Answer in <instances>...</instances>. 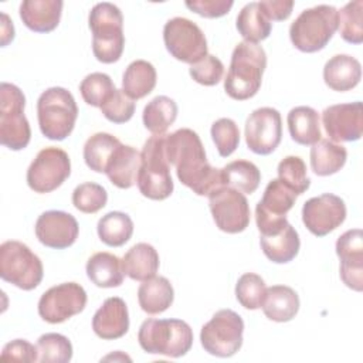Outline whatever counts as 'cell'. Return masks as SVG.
I'll return each instance as SVG.
<instances>
[{
    "instance_id": "obj_1",
    "label": "cell",
    "mask_w": 363,
    "mask_h": 363,
    "mask_svg": "<svg viewBox=\"0 0 363 363\" xmlns=\"http://www.w3.org/2000/svg\"><path fill=\"white\" fill-rule=\"evenodd\" d=\"M164 153L169 164L174 166L180 183L197 196H208L224 186L221 169L207 162L201 139L194 130L182 128L164 135Z\"/></svg>"
},
{
    "instance_id": "obj_2",
    "label": "cell",
    "mask_w": 363,
    "mask_h": 363,
    "mask_svg": "<svg viewBox=\"0 0 363 363\" xmlns=\"http://www.w3.org/2000/svg\"><path fill=\"white\" fill-rule=\"evenodd\" d=\"M267 68L265 50L254 43L241 41L231 54V62L224 79L225 94L235 101H247L257 95Z\"/></svg>"
},
{
    "instance_id": "obj_3",
    "label": "cell",
    "mask_w": 363,
    "mask_h": 363,
    "mask_svg": "<svg viewBox=\"0 0 363 363\" xmlns=\"http://www.w3.org/2000/svg\"><path fill=\"white\" fill-rule=\"evenodd\" d=\"M92 31V52L99 62L113 64L123 52V16L118 6L104 1L95 4L88 16Z\"/></svg>"
},
{
    "instance_id": "obj_4",
    "label": "cell",
    "mask_w": 363,
    "mask_h": 363,
    "mask_svg": "<svg viewBox=\"0 0 363 363\" xmlns=\"http://www.w3.org/2000/svg\"><path fill=\"white\" fill-rule=\"evenodd\" d=\"M140 347L150 354L184 356L193 345V330L182 319H146L138 332Z\"/></svg>"
},
{
    "instance_id": "obj_5",
    "label": "cell",
    "mask_w": 363,
    "mask_h": 363,
    "mask_svg": "<svg viewBox=\"0 0 363 363\" xmlns=\"http://www.w3.org/2000/svg\"><path fill=\"white\" fill-rule=\"evenodd\" d=\"M78 118L72 94L62 86L45 89L37 101V119L41 133L51 140H64L71 135Z\"/></svg>"
},
{
    "instance_id": "obj_6",
    "label": "cell",
    "mask_w": 363,
    "mask_h": 363,
    "mask_svg": "<svg viewBox=\"0 0 363 363\" xmlns=\"http://www.w3.org/2000/svg\"><path fill=\"white\" fill-rule=\"evenodd\" d=\"M136 184L142 196L150 200H164L173 193L174 184L164 153V135H153L145 142Z\"/></svg>"
},
{
    "instance_id": "obj_7",
    "label": "cell",
    "mask_w": 363,
    "mask_h": 363,
    "mask_svg": "<svg viewBox=\"0 0 363 363\" xmlns=\"http://www.w3.org/2000/svg\"><path fill=\"white\" fill-rule=\"evenodd\" d=\"M337 30V10L319 4L303 10L289 27L294 47L302 52H316L326 47Z\"/></svg>"
},
{
    "instance_id": "obj_8",
    "label": "cell",
    "mask_w": 363,
    "mask_h": 363,
    "mask_svg": "<svg viewBox=\"0 0 363 363\" xmlns=\"http://www.w3.org/2000/svg\"><path fill=\"white\" fill-rule=\"evenodd\" d=\"M26 96L9 82L0 85V143L10 150L27 147L31 139L30 123L24 115Z\"/></svg>"
},
{
    "instance_id": "obj_9",
    "label": "cell",
    "mask_w": 363,
    "mask_h": 363,
    "mask_svg": "<svg viewBox=\"0 0 363 363\" xmlns=\"http://www.w3.org/2000/svg\"><path fill=\"white\" fill-rule=\"evenodd\" d=\"M44 275L41 259L24 244L16 240L0 245V277L3 281L23 289L37 288Z\"/></svg>"
},
{
    "instance_id": "obj_10",
    "label": "cell",
    "mask_w": 363,
    "mask_h": 363,
    "mask_svg": "<svg viewBox=\"0 0 363 363\" xmlns=\"http://www.w3.org/2000/svg\"><path fill=\"white\" fill-rule=\"evenodd\" d=\"M244 320L231 309H220L203 325L200 343L203 349L217 357H231L242 346Z\"/></svg>"
},
{
    "instance_id": "obj_11",
    "label": "cell",
    "mask_w": 363,
    "mask_h": 363,
    "mask_svg": "<svg viewBox=\"0 0 363 363\" xmlns=\"http://www.w3.org/2000/svg\"><path fill=\"white\" fill-rule=\"evenodd\" d=\"M163 41L172 57L190 65L207 55L204 33L196 23L184 17H173L166 21Z\"/></svg>"
},
{
    "instance_id": "obj_12",
    "label": "cell",
    "mask_w": 363,
    "mask_h": 363,
    "mask_svg": "<svg viewBox=\"0 0 363 363\" xmlns=\"http://www.w3.org/2000/svg\"><path fill=\"white\" fill-rule=\"evenodd\" d=\"M71 174V160L65 150L54 146L41 149L27 169V184L35 193H51Z\"/></svg>"
},
{
    "instance_id": "obj_13",
    "label": "cell",
    "mask_w": 363,
    "mask_h": 363,
    "mask_svg": "<svg viewBox=\"0 0 363 363\" xmlns=\"http://www.w3.org/2000/svg\"><path fill=\"white\" fill-rule=\"evenodd\" d=\"M296 200L295 191L285 186L279 179H272L255 207V223L261 235L281 231L286 224V214Z\"/></svg>"
},
{
    "instance_id": "obj_14",
    "label": "cell",
    "mask_w": 363,
    "mask_h": 363,
    "mask_svg": "<svg viewBox=\"0 0 363 363\" xmlns=\"http://www.w3.org/2000/svg\"><path fill=\"white\" fill-rule=\"evenodd\" d=\"M207 197L213 220L218 230L227 234H238L248 227L251 213L244 193L228 186H221Z\"/></svg>"
},
{
    "instance_id": "obj_15",
    "label": "cell",
    "mask_w": 363,
    "mask_h": 363,
    "mask_svg": "<svg viewBox=\"0 0 363 363\" xmlns=\"http://www.w3.org/2000/svg\"><path fill=\"white\" fill-rule=\"evenodd\" d=\"M86 305V292L77 282H64L47 289L38 301V315L48 323H62Z\"/></svg>"
},
{
    "instance_id": "obj_16",
    "label": "cell",
    "mask_w": 363,
    "mask_h": 363,
    "mask_svg": "<svg viewBox=\"0 0 363 363\" xmlns=\"http://www.w3.org/2000/svg\"><path fill=\"white\" fill-rule=\"evenodd\" d=\"M247 147L261 156L272 153L282 139V119L275 108L262 106L250 113L245 121Z\"/></svg>"
},
{
    "instance_id": "obj_17",
    "label": "cell",
    "mask_w": 363,
    "mask_h": 363,
    "mask_svg": "<svg viewBox=\"0 0 363 363\" xmlns=\"http://www.w3.org/2000/svg\"><path fill=\"white\" fill-rule=\"evenodd\" d=\"M346 218V204L336 194L325 193L305 201L302 207V221L316 237H325Z\"/></svg>"
},
{
    "instance_id": "obj_18",
    "label": "cell",
    "mask_w": 363,
    "mask_h": 363,
    "mask_svg": "<svg viewBox=\"0 0 363 363\" xmlns=\"http://www.w3.org/2000/svg\"><path fill=\"white\" fill-rule=\"evenodd\" d=\"M322 125L333 142H354L363 132V106L360 101L336 104L323 109Z\"/></svg>"
},
{
    "instance_id": "obj_19",
    "label": "cell",
    "mask_w": 363,
    "mask_h": 363,
    "mask_svg": "<svg viewBox=\"0 0 363 363\" xmlns=\"http://www.w3.org/2000/svg\"><path fill=\"white\" fill-rule=\"evenodd\" d=\"M34 231L43 245L64 250L77 241L79 225L72 214L61 210H48L38 216Z\"/></svg>"
},
{
    "instance_id": "obj_20",
    "label": "cell",
    "mask_w": 363,
    "mask_h": 363,
    "mask_svg": "<svg viewBox=\"0 0 363 363\" xmlns=\"http://www.w3.org/2000/svg\"><path fill=\"white\" fill-rule=\"evenodd\" d=\"M336 254L340 259V279L343 284L360 292L363 289V233L360 228L345 231L336 241Z\"/></svg>"
},
{
    "instance_id": "obj_21",
    "label": "cell",
    "mask_w": 363,
    "mask_h": 363,
    "mask_svg": "<svg viewBox=\"0 0 363 363\" xmlns=\"http://www.w3.org/2000/svg\"><path fill=\"white\" fill-rule=\"evenodd\" d=\"M95 335L104 340H115L129 330V312L125 301L111 296L104 301L92 318Z\"/></svg>"
},
{
    "instance_id": "obj_22",
    "label": "cell",
    "mask_w": 363,
    "mask_h": 363,
    "mask_svg": "<svg viewBox=\"0 0 363 363\" xmlns=\"http://www.w3.org/2000/svg\"><path fill=\"white\" fill-rule=\"evenodd\" d=\"M64 3L61 0H24L20 18L34 33H50L60 24Z\"/></svg>"
},
{
    "instance_id": "obj_23",
    "label": "cell",
    "mask_w": 363,
    "mask_h": 363,
    "mask_svg": "<svg viewBox=\"0 0 363 363\" xmlns=\"http://www.w3.org/2000/svg\"><path fill=\"white\" fill-rule=\"evenodd\" d=\"M360 79L362 65L349 54H336L323 67V81L333 91H350L357 86Z\"/></svg>"
},
{
    "instance_id": "obj_24",
    "label": "cell",
    "mask_w": 363,
    "mask_h": 363,
    "mask_svg": "<svg viewBox=\"0 0 363 363\" xmlns=\"http://www.w3.org/2000/svg\"><path fill=\"white\" fill-rule=\"evenodd\" d=\"M140 167V152L133 146L121 143L108 162L105 174L118 189H130L136 180Z\"/></svg>"
},
{
    "instance_id": "obj_25",
    "label": "cell",
    "mask_w": 363,
    "mask_h": 363,
    "mask_svg": "<svg viewBox=\"0 0 363 363\" xmlns=\"http://www.w3.org/2000/svg\"><path fill=\"white\" fill-rule=\"evenodd\" d=\"M299 305V296L291 286L272 285L267 288L261 308L269 320L282 323L296 316Z\"/></svg>"
},
{
    "instance_id": "obj_26",
    "label": "cell",
    "mask_w": 363,
    "mask_h": 363,
    "mask_svg": "<svg viewBox=\"0 0 363 363\" xmlns=\"http://www.w3.org/2000/svg\"><path fill=\"white\" fill-rule=\"evenodd\" d=\"M288 130L294 142L302 146H312L322 139L319 113L311 106H295L286 116Z\"/></svg>"
},
{
    "instance_id": "obj_27",
    "label": "cell",
    "mask_w": 363,
    "mask_h": 363,
    "mask_svg": "<svg viewBox=\"0 0 363 363\" xmlns=\"http://www.w3.org/2000/svg\"><path fill=\"white\" fill-rule=\"evenodd\" d=\"M85 269L89 281L98 288H116L125 278L122 259L106 251L91 255Z\"/></svg>"
},
{
    "instance_id": "obj_28",
    "label": "cell",
    "mask_w": 363,
    "mask_h": 363,
    "mask_svg": "<svg viewBox=\"0 0 363 363\" xmlns=\"http://www.w3.org/2000/svg\"><path fill=\"white\" fill-rule=\"evenodd\" d=\"M259 244L264 255L275 264L292 261L301 247L298 231L288 223L281 231L269 235H259Z\"/></svg>"
},
{
    "instance_id": "obj_29",
    "label": "cell",
    "mask_w": 363,
    "mask_h": 363,
    "mask_svg": "<svg viewBox=\"0 0 363 363\" xmlns=\"http://www.w3.org/2000/svg\"><path fill=\"white\" fill-rule=\"evenodd\" d=\"M125 275L133 281H146L156 275L160 259L153 245L147 242H138L128 250L122 258Z\"/></svg>"
},
{
    "instance_id": "obj_30",
    "label": "cell",
    "mask_w": 363,
    "mask_h": 363,
    "mask_svg": "<svg viewBox=\"0 0 363 363\" xmlns=\"http://www.w3.org/2000/svg\"><path fill=\"white\" fill-rule=\"evenodd\" d=\"M174 299V289L164 277H153L140 284L138 289L139 306L149 315H159L167 311Z\"/></svg>"
},
{
    "instance_id": "obj_31",
    "label": "cell",
    "mask_w": 363,
    "mask_h": 363,
    "mask_svg": "<svg viewBox=\"0 0 363 363\" xmlns=\"http://www.w3.org/2000/svg\"><path fill=\"white\" fill-rule=\"evenodd\" d=\"M309 157L311 169L316 176H330L345 166L347 150L330 139H320L312 145Z\"/></svg>"
},
{
    "instance_id": "obj_32",
    "label": "cell",
    "mask_w": 363,
    "mask_h": 363,
    "mask_svg": "<svg viewBox=\"0 0 363 363\" xmlns=\"http://www.w3.org/2000/svg\"><path fill=\"white\" fill-rule=\"evenodd\" d=\"M156 69L145 60L132 61L122 75V91L132 99H142L156 86Z\"/></svg>"
},
{
    "instance_id": "obj_33",
    "label": "cell",
    "mask_w": 363,
    "mask_h": 363,
    "mask_svg": "<svg viewBox=\"0 0 363 363\" xmlns=\"http://www.w3.org/2000/svg\"><path fill=\"white\" fill-rule=\"evenodd\" d=\"M237 30L244 41L258 44L269 37L272 23L261 9L258 1L245 4L237 16Z\"/></svg>"
},
{
    "instance_id": "obj_34",
    "label": "cell",
    "mask_w": 363,
    "mask_h": 363,
    "mask_svg": "<svg viewBox=\"0 0 363 363\" xmlns=\"http://www.w3.org/2000/svg\"><path fill=\"white\" fill-rule=\"evenodd\" d=\"M176 118L177 104L166 95H159L149 101L142 113L143 125L152 135H164Z\"/></svg>"
},
{
    "instance_id": "obj_35",
    "label": "cell",
    "mask_w": 363,
    "mask_h": 363,
    "mask_svg": "<svg viewBox=\"0 0 363 363\" xmlns=\"http://www.w3.org/2000/svg\"><path fill=\"white\" fill-rule=\"evenodd\" d=\"M119 145L121 140L111 133H94L86 139L84 145L85 164L96 173H105L108 162Z\"/></svg>"
},
{
    "instance_id": "obj_36",
    "label": "cell",
    "mask_w": 363,
    "mask_h": 363,
    "mask_svg": "<svg viewBox=\"0 0 363 363\" xmlns=\"http://www.w3.org/2000/svg\"><path fill=\"white\" fill-rule=\"evenodd\" d=\"M99 240L108 247H121L133 234L132 218L122 211H109L99 218L96 225Z\"/></svg>"
},
{
    "instance_id": "obj_37",
    "label": "cell",
    "mask_w": 363,
    "mask_h": 363,
    "mask_svg": "<svg viewBox=\"0 0 363 363\" xmlns=\"http://www.w3.org/2000/svg\"><path fill=\"white\" fill-rule=\"evenodd\" d=\"M224 186L233 187L244 194H252L261 182L259 169L250 160H234L221 169Z\"/></svg>"
},
{
    "instance_id": "obj_38",
    "label": "cell",
    "mask_w": 363,
    "mask_h": 363,
    "mask_svg": "<svg viewBox=\"0 0 363 363\" xmlns=\"http://www.w3.org/2000/svg\"><path fill=\"white\" fill-rule=\"evenodd\" d=\"M337 28L342 38L350 44L363 41V1L354 0L337 11Z\"/></svg>"
},
{
    "instance_id": "obj_39",
    "label": "cell",
    "mask_w": 363,
    "mask_h": 363,
    "mask_svg": "<svg viewBox=\"0 0 363 363\" xmlns=\"http://www.w3.org/2000/svg\"><path fill=\"white\" fill-rule=\"evenodd\" d=\"M35 346L41 363H67L72 359V345L61 333H44L38 337Z\"/></svg>"
},
{
    "instance_id": "obj_40",
    "label": "cell",
    "mask_w": 363,
    "mask_h": 363,
    "mask_svg": "<svg viewBox=\"0 0 363 363\" xmlns=\"http://www.w3.org/2000/svg\"><path fill=\"white\" fill-rule=\"evenodd\" d=\"M278 179L288 186L296 196L303 194L309 186L311 179L306 174V164L299 156H286L278 164Z\"/></svg>"
},
{
    "instance_id": "obj_41",
    "label": "cell",
    "mask_w": 363,
    "mask_h": 363,
    "mask_svg": "<svg viewBox=\"0 0 363 363\" xmlns=\"http://www.w3.org/2000/svg\"><path fill=\"white\" fill-rule=\"evenodd\" d=\"M115 84L105 72L88 74L79 84V92L82 99L95 108H101L102 104L115 91Z\"/></svg>"
},
{
    "instance_id": "obj_42",
    "label": "cell",
    "mask_w": 363,
    "mask_h": 363,
    "mask_svg": "<svg viewBox=\"0 0 363 363\" xmlns=\"http://www.w3.org/2000/svg\"><path fill=\"white\" fill-rule=\"evenodd\" d=\"M265 291L267 286L264 279L254 272L242 274L235 284V298L238 303L250 311L261 308Z\"/></svg>"
},
{
    "instance_id": "obj_43",
    "label": "cell",
    "mask_w": 363,
    "mask_h": 363,
    "mask_svg": "<svg viewBox=\"0 0 363 363\" xmlns=\"http://www.w3.org/2000/svg\"><path fill=\"white\" fill-rule=\"evenodd\" d=\"M106 190L94 182H86L77 186L72 191V204L77 210L85 214H94L106 206Z\"/></svg>"
},
{
    "instance_id": "obj_44",
    "label": "cell",
    "mask_w": 363,
    "mask_h": 363,
    "mask_svg": "<svg viewBox=\"0 0 363 363\" xmlns=\"http://www.w3.org/2000/svg\"><path fill=\"white\" fill-rule=\"evenodd\" d=\"M211 139L221 157L231 156L240 145L238 125L230 118L217 119L210 129Z\"/></svg>"
},
{
    "instance_id": "obj_45",
    "label": "cell",
    "mask_w": 363,
    "mask_h": 363,
    "mask_svg": "<svg viewBox=\"0 0 363 363\" xmlns=\"http://www.w3.org/2000/svg\"><path fill=\"white\" fill-rule=\"evenodd\" d=\"M99 109L109 122L125 123L135 113V102L122 89L116 88Z\"/></svg>"
},
{
    "instance_id": "obj_46",
    "label": "cell",
    "mask_w": 363,
    "mask_h": 363,
    "mask_svg": "<svg viewBox=\"0 0 363 363\" xmlns=\"http://www.w3.org/2000/svg\"><path fill=\"white\" fill-rule=\"evenodd\" d=\"M190 77L200 85H217L224 75V64L216 55L207 54L204 58L190 65Z\"/></svg>"
},
{
    "instance_id": "obj_47",
    "label": "cell",
    "mask_w": 363,
    "mask_h": 363,
    "mask_svg": "<svg viewBox=\"0 0 363 363\" xmlns=\"http://www.w3.org/2000/svg\"><path fill=\"white\" fill-rule=\"evenodd\" d=\"M1 360H16V362H38V350L37 346L30 343L26 339H14L4 345L1 354Z\"/></svg>"
},
{
    "instance_id": "obj_48",
    "label": "cell",
    "mask_w": 363,
    "mask_h": 363,
    "mask_svg": "<svg viewBox=\"0 0 363 363\" xmlns=\"http://www.w3.org/2000/svg\"><path fill=\"white\" fill-rule=\"evenodd\" d=\"M193 13L206 18H218L225 16L234 6L233 0H193L184 3Z\"/></svg>"
},
{
    "instance_id": "obj_49",
    "label": "cell",
    "mask_w": 363,
    "mask_h": 363,
    "mask_svg": "<svg viewBox=\"0 0 363 363\" xmlns=\"http://www.w3.org/2000/svg\"><path fill=\"white\" fill-rule=\"evenodd\" d=\"M258 3L271 21L286 20L291 16L295 4L292 0H265Z\"/></svg>"
},
{
    "instance_id": "obj_50",
    "label": "cell",
    "mask_w": 363,
    "mask_h": 363,
    "mask_svg": "<svg viewBox=\"0 0 363 363\" xmlns=\"http://www.w3.org/2000/svg\"><path fill=\"white\" fill-rule=\"evenodd\" d=\"M1 47H6L14 38V26L6 13H1Z\"/></svg>"
}]
</instances>
